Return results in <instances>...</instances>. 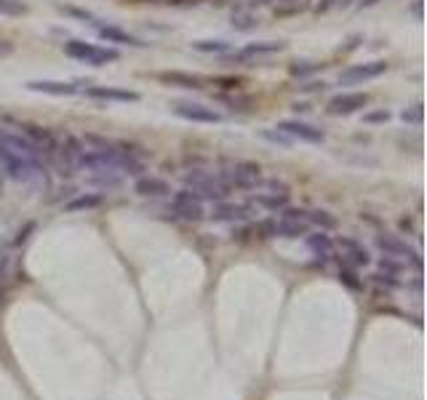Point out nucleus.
I'll return each mask as SVG.
<instances>
[{
    "label": "nucleus",
    "mask_w": 427,
    "mask_h": 400,
    "mask_svg": "<svg viewBox=\"0 0 427 400\" xmlns=\"http://www.w3.org/2000/svg\"><path fill=\"white\" fill-rule=\"evenodd\" d=\"M27 11V6L22 0H0V14L6 16H22Z\"/></svg>",
    "instance_id": "nucleus-22"
},
{
    "label": "nucleus",
    "mask_w": 427,
    "mask_h": 400,
    "mask_svg": "<svg viewBox=\"0 0 427 400\" xmlns=\"http://www.w3.org/2000/svg\"><path fill=\"white\" fill-rule=\"evenodd\" d=\"M64 54L83 61V64H91V67H105V64H112V61L121 59V54L115 48H102V45L86 43V40H67Z\"/></svg>",
    "instance_id": "nucleus-1"
},
{
    "label": "nucleus",
    "mask_w": 427,
    "mask_h": 400,
    "mask_svg": "<svg viewBox=\"0 0 427 400\" xmlns=\"http://www.w3.org/2000/svg\"><path fill=\"white\" fill-rule=\"evenodd\" d=\"M262 139H267V142H273V145H280V147H291V139L286 133L278 131V128H275V131H262Z\"/></svg>",
    "instance_id": "nucleus-26"
},
{
    "label": "nucleus",
    "mask_w": 427,
    "mask_h": 400,
    "mask_svg": "<svg viewBox=\"0 0 427 400\" xmlns=\"http://www.w3.org/2000/svg\"><path fill=\"white\" fill-rule=\"evenodd\" d=\"M187 182V190L195 195L198 200H225L230 195V187L222 182V177H214V174H203V171H193L184 177Z\"/></svg>",
    "instance_id": "nucleus-2"
},
{
    "label": "nucleus",
    "mask_w": 427,
    "mask_h": 400,
    "mask_svg": "<svg viewBox=\"0 0 427 400\" xmlns=\"http://www.w3.org/2000/svg\"><path fill=\"white\" fill-rule=\"evenodd\" d=\"M96 32H99V38L107 40V43H115V45H134V48H142V40L134 38L131 32L121 30V27H115V24H96Z\"/></svg>",
    "instance_id": "nucleus-12"
},
{
    "label": "nucleus",
    "mask_w": 427,
    "mask_h": 400,
    "mask_svg": "<svg viewBox=\"0 0 427 400\" xmlns=\"http://www.w3.org/2000/svg\"><path fill=\"white\" fill-rule=\"evenodd\" d=\"M134 190H137L139 195H153V198H158V195H168L171 193V187H168V182H163V179L158 177H139L137 184H134Z\"/></svg>",
    "instance_id": "nucleus-15"
},
{
    "label": "nucleus",
    "mask_w": 427,
    "mask_h": 400,
    "mask_svg": "<svg viewBox=\"0 0 427 400\" xmlns=\"http://www.w3.org/2000/svg\"><path fill=\"white\" fill-rule=\"evenodd\" d=\"M307 110H310V104H294V112H307Z\"/></svg>",
    "instance_id": "nucleus-32"
},
{
    "label": "nucleus",
    "mask_w": 427,
    "mask_h": 400,
    "mask_svg": "<svg viewBox=\"0 0 427 400\" xmlns=\"http://www.w3.org/2000/svg\"><path fill=\"white\" fill-rule=\"evenodd\" d=\"M310 249L318 253H329L331 251V240H329V235H323V232H315V235H310Z\"/></svg>",
    "instance_id": "nucleus-23"
},
{
    "label": "nucleus",
    "mask_w": 427,
    "mask_h": 400,
    "mask_svg": "<svg viewBox=\"0 0 427 400\" xmlns=\"http://www.w3.org/2000/svg\"><path fill=\"white\" fill-rule=\"evenodd\" d=\"M286 48H289V43H283V40H257V43H246L244 48H238V51H230L227 61L230 64H246V61L260 59V57L280 54V51H286Z\"/></svg>",
    "instance_id": "nucleus-5"
},
{
    "label": "nucleus",
    "mask_w": 427,
    "mask_h": 400,
    "mask_svg": "<svg viewBox=\"0 0 427 400\" xmlns=\"http://www.w3.org/2000/svg\"><path fill=\"white\" fill-rule=\"evenodd\" d=\"M336 3H342V0H318V3H315V11H318V14H326L329 8H334Z\"/></svg>",
    "instance_id": "nucleus-28"
},
{
    "label": "nucleus",
    "mask_w": 427,
    "mask_h": 400,
    "mask_svg": "<svg viewBox=\"0 0 427 400\" xmlns=\"http://www.w3.org/2000/svg\"><path fill=\"white\" fill-rule=\"evenodd\" d=\"M364 120H366V123H387V120H390V112H387V110H380V112H366V115H364Z\"/></svg>",
    "instance_id": "nucleus-27"
},
{
    "label": "nucleus",
    "mask_w": 427,
    "mask_h": 400,
    "mask_svg": "<svg viewBox=\"0 0 427 400\" xmlns=\"http://www.w3.org/2000/svg\"><path fill=\"white\" fill-rule=\"evenodd\" d=\"M339 246L350 251V259H352V262H358V265H366V262H368V253L364 251V249H361L358 243H352V240H347V237H342V240H339Z\"/></svg>",
    "instance_id": "nucleus-21"
},
{
    "label": "nucleus",
    "mask_w": 427,
    "mask_h": 400,
    "mask_svg": "<svg viewBox=\"0 0 427 400\" xmlns=\"http://www.w3.org/2000/svg\"><path fill=\"white\" fill-rule=\"evenodd\" d=\"M275 128L286 133L291 142H307V145H323L326 142V133L320 131L318 126L305 123V120H280Z\"/></svg>",
    "instance_id": "nucleus-6"
},
{
    "label": "nucleus",
    "mask_w": 427,
    "mask_h": 400,
    "mask_svg": "<svg viewBox=\"0 0 427 400\" xmlns=\"http://www.w3.org/2000/svg\"><path fill=\"white\" fill-rule=\"evenodd\" d=\"M193 48L200 54H230L232 43H227V40H195Z\"/></svg>",
    "instance_id": "nucleus-17"
},
{
    "label": "nucleus",
    "mask_w": 427,
    "mask_h": 400,
    "mask_svg": "<svg viewBox=\"0 0 427 400\" xmlns=\"http://www.w3.org/2000/svg\"><path fill=\"white\" fill-rule=\"evenodd\" d=\"M19 128H22L19 133H24L40 152H54V149H57V139H54V133L46 131V128L32 126V123H24V126H19Z\"/></svg>",
    "instance_id": "nucleus-13"
},
{
    "label": "nucleus",
    "mask_w": 427,
    "mask_h": 400,
    "mask_svg": "<svg viewBox=\"0 0 427 400\" xmlns=\"http://www.w3.org/2000/svg\"><path fill=\"white\" fill-rule=\"evenodd\" d=\"M323 64H318V61H294L289 67L291 77H307V75L318 73Z\"/></svg>",
    "instance_id": "nucleus-20"
},
{
    "label": "nucleus",
    "mask_w": 427,
    "mask_h": 400,
    "mask_svg": "<svg viewBox=\"0 0 427 400\" xmlns=\"http://www.w3.org/2000/svg\"><path fill=\"white\" fill-rule=\"evenodd\" d=\"M254 203L264 208H283L289 203V193H262L254 195Z\"/></svg>",
    "instance_id": "nucleus-16"
},
{
    "label": "nucleus",
    "mask_w": 427,
    "mask_h": 400,
    "mask_svg": "<svg viewBox=\"0 0 427 400\" xmlns=\"http://www.w3.org/2000/svg\"><path fill=\"white\" fill-rule=\"evenodd\" d=\"M27 91L32 94H46V96H75L80 94V83H64V80H30Z\"/></svg>",
    "instance_id": "nucleus-9"
},
{
    "label": "nucleus",
    "mask_w": 427,
    "mask_h": 400,
    "mask_svg": "<svg viewBox=\"0 0 427 400\" xmlns=\"http://www.w3.org/2000/svg\"><path fill=\"white\" fill-rule=\"evenodd\" d=\"M368 104V96L361 94V91H345V94H336L331 102L326 104V112L329 115H352V112H361L364 107Z\"/></svg>",
    "instance_id": "nucleus-8"
},
{
    "label": "nucleus",
    "mask_w": 427,
    "mask_h": 400,
    "mask_svg": "<svg viewBox=\"0 0 427 400\" xmlns=\"http://www.w3.org/2000/svg\"><path fill=\"white\" fill-rule=\"evenodd\" d=\"M174 115L182 120H190V123H200V126H214V123H222V115L209 107V104L200 102H179L174 104Z\"/></svg>",
    "instance_id": "nucleus-7"
},
{
    "label": "nucleus",
    "mask_w": 427,
    "mask_h": 400,
    "mask_svg": "<svg viewBox=\"0 0 427 400\" xmlns=\"http://www.w3.org/2000/svg\"><path fill=\"white\" fill-rule=\"evenodd\" d=\"M387 73V61L374 59L364 61V64H352L345 73H339V86H364L366 80H377Z\"/></svg>",
    "instance_id": "nucleus-4"
},
{
    "label": "nucleus",
    "mask_w": 427,
    "mask_h": 400,
    "mask_svg": "<svg viewBox=\"0 0 427 400\" xmlns=\"http://www.w3.org/2000/svg\"><path fill=\"white\" fill-rule=\"evenodd\" d=\"M302 89L305 91H323L326 89V83H323V80H320V83L318 80H313V83H307V86H302Z\"/></svg>",
    "instance_id": "nucleus-30"
},
{
    "label": "nucleus",
    "mask_w": 427,
    "mask_h": 400,
    "mask_svg": "<svg viewBox=\"0 0 427 400\" xmlns=\"http://www.w3.org/2000/svg\"><path fill=\"white\" fill-rule=\"evenodd\" d=\"M11 51H14V45L8 43V40H3V38H0V57H8Z\"/></svg>",
    "instance_id": "nucleus-29"
},
{
    "label": "nucleus",
    "mask_w": 427,
    "mask_h": 400,
    "mask_svg": "<svg viewBox=\"0 0 427 400\" xmlns=\"http://www.w3.org/2000/svg\"><path fill=\"white\" fill-rule=\"evenodd\" d=\"M86 96H89V99H102V102H121V104L139 102L137 91L115 89V86H91V89H86Z\"/></svg>",
    "instance_id": "nucleus-10"
},
{
    "label": "nucleus",
    "mask_w": 427,
    "mask_h": 400,
    "mask_svg": "<svg viewBox=\"0 0 427 400\" xmlns=\"http://www.w3.org/2000/svg\"><path fill=\"white\" fill-rule=\"evenodd\" d=\"M422 112H425L422 104H414V107H406V110L400 112V120H403V123H412V126H419V123H422Z\"/></svg>",
    "instance_id": "nucleus-24"
},
{
    "label": "nucleus",
    "mask_w": 427,
    "mask_h": 400,
    "mask_svg": "<svg viewBox=\"0 0 427 400\" xmlns=\"http://www.w3.org/2000/svg\"><path fill=\"white\" fill-rule=\"evenodd\" d=\"M305 219L320 224V227H326V230H331V227H334V216H329L326 211H310V214H305Z\"/></svg>",
    "instance_id": "nucleus-25"
},
{
    "label": "nucleus",
    "mask_w": 427,
    "mask_h": 400,
    "mask_svg": "<svg viewBox=\"0 0 427 400\" xmlns=\"http://www.w3.org/2000/svg\"><path fill=\"white\" fill-rule=\"evenodd\" d=\"M102 203V198L99 195H93V193H86V195H77L75 200H70L67 203V211H89V208H96Z\"/></svg>",
    "instance_id": "nucleus-18"
},
{
    "label": "nucleus",
    "mask_w": 427,
    "mask_h": 400,
    "mask_svg": "<svg viewBox=\"0 0 427 400\" xmlns=\"http://www.w3.org/2000/svg\"><path fill=\"white\" fill-rule=\"evenodd\" d=\"M270 3H275V0H246V6H248V8H257V6H270Z\"/></svg>",
    "instance_id": "nucleus-31"
},
{
    "label": "nucleus",
    "mask_w": 427,
    "mask_h": 400,
    "mask_svg": "<svg viewBox=\"0 0 427 400\" xmlns=\"http://www.w3.org/2000/svg\"><path fill=\"white\" fill-rule=\"evenodd\" d=\"M158 80L166 83V86H177V89H193L198 91L206 86V80L200 75L193 73H179V70H166V73H158Z\"/></svg>",
    "instance_id": "nucleus-11"
},
{
    "label": "nucleus",
    "mask_w": 427,
    "mask_h": 400,
    "mask_svg": "<svg viewBox=\"0 0 427 400\" xmlns=\"http://www.w3.org/2000/svg\"><path fill=\"white\" fill-rule=\"evenodd\" d=\"M219 177H222V182L227 184L230 190H232V187H235V190H251V187L262 179V168H260V163H251V161H235V163H230Z\"/></svg>",
    "instance_id": "nucleus-3"
},
{
    "label": "nucleus",
    "mask_w": 427,
    "mask_h": 400,
    "mask_svg": "<svg viewBox=\"0 0 427 400\" xmlns=\"http://www.w3.org/2000/svg\"><path fill=\"white\" fill-rule=\"evenodd\" d=\"M251 208L248 206H241V203H225L219 200L211 211V219L214 222H235V219H248Z\"/></svg>",
    "instance_id": "nucleus-14"
},
{
    "label": "nucleus",
    "mask_w": 427,
    "mask_h": 400,
    "mask_svg": "<svg viewBox=\"0 0 427 400\" xmlns=\"http://www.w3.org/2000/svg\"><path fill=\"white\" fill-rule=\"evenodd\" d=\"M260 24V19L251 14V11H241V14H235L232 16V30H238V32H248V30H254Z\"/></svg>",
    "instance_id": "nucleus-19"
}]
</instances>
